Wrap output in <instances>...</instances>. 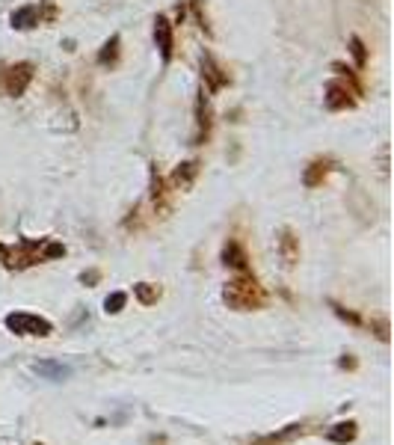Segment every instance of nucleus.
I'll list each match as a JSON object with an SVG mask.
<instances>
[{
    "mask_svg": "<svg viewBox=\"0 0 394 445\" xmlns=\"http://www.w3.org/2000/svg\"><path fill=\"white\" fill-rule=\"evenodd\" d=\"M222 300L235 312H252V309H264L267 291H264V285L246 270V273H237L235 279L222 288Z\"/></svg>",
    "mask_w": 394,
    "mask_h": 445,
    "instance_id": "1",
    "label": "nucleus"
},
{
    "mask_svg": "<svg viewBox=\"0 0 394 445\" xmlns=\"http://www.w3.org/2000/svg\"><path fill=\"white\" fill-rule=\"evenodd\" d=\"M44 244L48 240H21L18 246L0 244V262L6 270H27V267L44 262Z\"/></svg>",
    "mask_w": 394,
    "mask_h": 445,
    "instance_id": "2",
    "label": "nucleus"
},
{
    "mask_svg": "<svg viewBox=\"0 0 394 445\" xmlns=\"http://www.w3.org/2000/svg\"><path fill=\"white\" fill-rule=\"evenodd\" d=\"M6 329L15 335H36V338H44L53 333V324L42 315H33V312H9L6 315Z\"/></svg>",
    "mask_w": 394,
    "mask_h": 445,
    "instance_id": "3",
    "label": "nucleus"
},
{
    "mask_svg": "<svg viewBox=\"0 0 394 445\" xmlns=\"http://www.w3.org/2000/svg\"><path fill=\"white\" fill-rule=\"evenodd\" d=\"M36 66L33 62H15V66H3V84L0 92H6L9 98H21L27 92V86L33 84Z\"/></svg>",
    "mask_w": 394,
    "mask_h": 445,
    "instance_id": "4",
    "label": "nucleus"
},
{
    "mask_svg": "<svg viewBox=\"0 0 394 445\" xmlns=\"http://www.w3.org/2000/svg\"><path fill=\"white\" fill-rule=\"evenodd\" d=\"M324 101L329 110H350V107H356V101H359V92H356L350 84H344V80H329Z\"/></svg>",
    "mask_w": 394,
    "mask_h": 445,
    "instance_id": "5",
    "label": "nucleus"
},
{
    "mask_svg": "<svg viewBox=\"0 0 394 445\" xmlns=\"http://www.w3.org/2000/svg\"><path fill=\"white\" fill-rule=\"evenodd\" d=\"M202 80H205V86H208V92H220V89H226L231 84L228 71L222 68L220 62L213 60V53H208V51L202 53Z\"/></svg>",
    "mask_w": 394,
    "mask_h": 445,
    "instance_id": "6",
    "label": "nucleus"
},
{
    "mask_svg": "<svg viewBox=\"0 0 394 445\" xmlns=\"http://www.w3.org/2000/svg\"><path fill=\"white\" fill-rule=\"evenodd\" d=\"M211 125H213V110L208 104V95H205V89H202L199 98H196V137H193L196 146H202V142L211 137Z\"/></svg>",
    "mask_w": 394,
    "mask_h": 445,
    "instance_id": "7",
    "label": "nucleus"
},
{
    "mask_svg": "<svg viewBox=\"0 0 394 445\" xmlns=\"http://www.w3.org/2000/svg\"><path fill=\"white\" fill-rule=\"evenodd\" d=\"M155 44H157V51H160V60H163V62L172 60L175 39H172V24H169L166 15H157L155 18Z\"/></svg>",
    "mask_w": 394,
    "mask_h": 445,
    "instance_id": "8",
    "label": "nucleus"
},
{
    "mask_svg": "<svg viewBox=\"0 0 394 445\" xmlns=\"http://www.w3.org/2000/svg\"><path fill=\"white\" fill-rule=\"evenodd\" d=\"M302 433H306V424H302V422H293V424H288V427H282V431L264 433V436H258V440L246 442V445H288V442H293V440H297V436H302Z\"/></svg>",
    "mask_w": 394,
    "mask_h": 445,
    "instance_id": "9",
    "label": "nucleus"
},
{
    "mask_svg": "<svg viewBox=\"0 0 394 445\" xmlns=\"http://www.w3.org/2000/svg\"><path fill=\"white\" fill-rule=\"evenodd\" d=\"M222 264L231 267V270H237V273L249 270V255H246V249L240 246V240L228 238L226 244H222Z\"/></svg>",
    "mask_w": 394,
    "mask_h": 445,
    "instance_id": "10",
    "label": "nucleus"
},
{
    "mask_svg": "<svg viewBox=\"0 0 394 445\" xmlns=\"http://www.w3.org/2000/svg\"><path fill=\"white\" fill-rule=\"evenodd\" d=\"M332 166H335V160L332 157H317V160H311V164L306 166V173H302V184L306 187H320L329 178V173H332Z\"/></svg>",
    "mask_w": 394,
    "mask_h": 445,
    "instance_id": "11",
    "label": "nucleus"
},
{
    "mask_svg": "<svg viewBox=\"0 0 394 445\" xmlns=\"http://www.w3.org/2000/svg\"><path fill=\"white\" fill-rule=\"evenodd\" d=\"M199 169H202L199 160H184V164H178L175 173L169 175V184H172L175 190H190L196 175H199Z\"/></svg>",
    "mask_w": 394,
    "mask_h": 445,
    "instance_id": "12",
    "label": "nucleus"
},
{
    "mask_svg": "<svg viewBox=\"0 0 394 445\" xmlns=\"http://www.w3.org/2000/svg\"><path fill=\"white\" fill-rule=\"evenodd\" d=\"M279 255H282L285 267H293L300 262V238H297V231L293 229H282L279 231Z\"/></svg>",
    "mask_w": 394,
    "mask_h": 445,
    "instance_id": "13",
    "label": "nucleus"
},
{
    "mask_svg": "<svg viewBox=\"0 0 394 445\" xmlns=\"http://www.w3.org/2000/svg\"><path fill=\"white\" fill-rule=\"evenodd\" d=\"M9 21H12L15 30H33V27L42 24V9H39V3H27L21 9H15Z\"/></svg>",
    "mask_w": 394,
    "mask_h": 445,
    "instance_id": "14",
    "label": "nucleus"
},
{
    "mask_svg": "<svg viewBox=\"0 0 394 445\" xmlns=\"http://www.w3.org/2000/svg\"><path fill=\"white\" fill-rule=\"evenodd\" d=\"M151 202H155V211L160 217H166L169 211V193H166V184L157 173V164H151Z\"/></svg>",
    "mask_w": 394,
    "mask_h": 445,
    "instance_id": "15",
    "label": "nucleus"
},
{
    "mask_svg": "<svg viewBox=\"0 0 394 445\" xmlns=\"http://www.w3.org/2000/svg\"><path fill=\"white\" fill-rule=\"evenodd\" d=\"M356 436H359V422H353V418H347V422H338L326 431V440L335 442V445H350Z\"/></svg>",
    "mask_w": 394,
    "mask_h": 445,
    "instance_id": "16",
    "label": "nucleus"
},
{
    "mask_svg": "<svg viewBox=\"0 0 394 445\" xmlns=\"http://www.w3.org/2000/svg\"><path fill=\"white\" fill-rule=\"evenodd\" d=\"M119 51H122V39L119 36H110L104 44H101V51H98V57H95V62L98 66H116L119 62Z\"/></svg>",
    "mask_w": 394,
    "mask_h": 445,
    "instance_id": "17",
    "label": "nucleus"
},
{
    "mask_svg": "<svg viewBox=\"0 0 394 445\" xmlns=\"http://www.w3.org/2000/svg\"><path fill=\"white\" fill-rule=\"evenodd\" d=\"M160 294H163V288L155 282H137L133 285V297H137L142 306H155V303L160 300Z\"/></svg>",
    "mask_w": 394,
    "mask_h": 445,
    "instance_id": "18",
    "label": "nucleus"
},
{
    "mask_svg": "<svg viewBox=\"0 0 394 445\" xmlns=\"http://www.w3.org/2000/svg\"><path fill=\"white\" fill-rule=\"evenodd\" d=\"M33 371L39 374V377H48V380H62V377H68V368H66V365H60V362H36Z\"/></svg>",
    "mask_w": 394,
    "mask_h": 445,
    "instance_id": "19",
    "label": "nucleus"
},
{
    "mask_svg": "<svg viewBox=\"0 0 394 445\" xmlns=\"http://www.w3.org/2000/svg\"><path fill=\"white\" fill-rule=\"evenodd\" d=\"M329 306H332V312L341 320H347L350 327H365V320H362V315L359 312H353V309H347V306H341V303H335V300H329Z\"/></svg>",
    "mask_w": 394,
    "mask_h": 445,
    "instance_id": "20",
    "label": "nucleus"
},
{
    "mask_svg": "<svg viewBox=\"0 0 394 445\" xmlns=\"http://www.w3.org/2000/svg\"><path fill=\"white\" fill-rule=\"evenodd\" d=\"M124 303H128V294H124V291H113L110 297L104 300V312H107V315H119V312L124 309Z\"/></svg>",
    "mask_w": 394,
    "mask_h": 445,
    "instance_id": "21",
    "label": "nucleus"
},
{
    "mask_svg": "<svg viewBox=\"0 0 394 445\" xmlns=\"http://www.w3.org/2000/svg\"><path fill=\"white\" fill-rule=\"evenodd\" d=\"M190 3V9H193V15H196V21H199V27L205 30V36H213V30H211V21H208V12L202 9V0H187Z\"/></svg>",
    "mask_w": 394,
    "mask_h": 445,
    "instance_id": "22",
    "label": "nucleus"
},
{
    "mask_svg": "<svg viewBox=\"0 0 394 445\" xmlns=\"http://www.w3.org/2000/svg\"><path fill=\"white\" fill-rule=\"evenodd\" d=\"M350 51L356 57V66H359V68L368 66V51H365V42L359 39V36H350Z\"/></svg>",
    "mask_w": 394,
    "mask_h": 445,
    "instance_id": "23",
    "label": "nucleus"
},
{
    "mask_svg": "<svg viewBox=\"0 0 394 445\" xmlns=\"http://www.w3.org/2000/svg\"><path fill=\"white\" fill-rule=\"evenodd\" d=\"M371 329H373V333H377L380 342H389V320H386V318L371 320Z\"/></svg>",
    "mask_w": 394,
    "mask_h": 445,
    "instance_id": "24",
    "label": "nucleus"
},
{
    "mask_svg": "<svg viewBox=\"0 0 394 445\" xmlns=\"http://www.w3.org/2000/svg\"><path fill=\"white\" fill-rule=\"evenodd\" d=\"M338 368H341V371H356V368H359V359H356L353 353H344L341 359H338Z\"/></svg>",
    "mask_w": 394,
    "mask_h": 445,
    "instance_id": "25",
    "label": "nucleus"
},
{
    "mask_svg": "<svg viewBox=\"0 0 394 445\" xmlns=\"http://www.w3.org/2000/svg\"><path fill=\"white\" fill-rule=\"evenodd\" d=\"M80 282L92 288V285L101 282V270H95V267H92V270H83V273H80Z\"/></svg>",
    "mask_w": 394,
    "mask_h": 445,
    "instance_id": "26",
    "label": "nucleus"
},
{
    "mask_svg": "<svg viewBox=\"0 0 394 445\" xmlns=\"http://www.w3.org/2000/svg\"><path fill=\"white\" fill-rule=\"evenodd\" d=\"M0 84H3V66H0Z\"/></svg>",
    "mask_w": 394,
    "mask_h": 445,
    "instance_id": "27",
    "label": "nucleus"
}]
</instances>
